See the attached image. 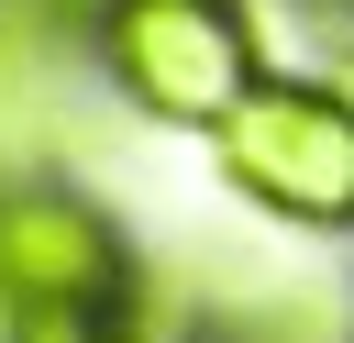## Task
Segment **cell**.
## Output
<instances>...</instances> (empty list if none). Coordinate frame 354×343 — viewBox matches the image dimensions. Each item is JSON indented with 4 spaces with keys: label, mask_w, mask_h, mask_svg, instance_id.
I'll list each match as a JSON object with an SVG mask.
<instances>
[{
    "label": "cell",
    "mask_w": 354,
    "mask_h": 343,
    "mask_svg": "<svg viewBox=\"0 0 354 343\" xmlns=\"http://www.w3.org/2000/svg\"><path fill=\"white\" fill-rule=\"evenodd\" d=\"M210 177L277 232L354 243V66H266L210 122Z\"/></svg>",
    "instance_id": "obj_1"
},
{
    "label": "cell",
    "mask_w": 354,
    "mask_h": 343,
    "mask_svg": "<svg viewBox=\"0 0 354 343\" xmlns=\"http://www.w3.org/2000/svg\"><path fill=\"white\" fill-rule=\"evenodd\" d=\"M277 66L266 44V0H111L88 22V77L111 111L155 122V133H199Z\"/></svg>",
    "instance_id": "obj_2"
},
{
    "label": "cell",
    "mask_w": 354,
    "mask_h": 343,
    "mask_svg": "<svg viewBox=\"0 0 354 343\" xmlns=\"http://www.w3.org/2000/svg\"><path fill=\"white\" fill-rule=\"evenodd\" d=\"M0 310H11V321L155 310V266L133 254L122 210H111L88 177L22 166V177H0Z\"/></svg>",
    "instance_id": "obj_3"
},
{
    "label": "cell",
    "mask_w": 354,
    "mask_h": 343,
    "mask_svg": "<svg viewBox=\"0 0 354 343\" xmlns=\"http://www.w3.org/2000/svg\"><path fill=\"white\" fill-rule=\"evenodd\" d=\"M77 89H100L77 44H44V33H11V22H0V177L66 166V144H77Z\"/></svg>",
    "instance_id": "obj_4"
},
{
    "label": "cell",
    "mask_w": 354,
    "mask_h": 343,
    "mask_svg": "<svg viewBox=\"0 0 354 343\" xmlns=\"http://www.w3.org/2000/svg\"><path fill=\"white\" fill-rule=\"evenodd\" d=\"M11 343H166V310H55L11 321Z\"/></svg>",
    "instance_id": "obj_5"
},
{
    "label": "cell",
    "mask_w": 354,
    "mask_h": 343,
    "mask_svg": "<svg viewBox=\"0 0 354 343\" xmlns=\"http://www.w3.org/2000/svg\"><path fill=\"white\" fill-rule=\"evenodd\" d=\"M111 0H0V22L11 33H44V44H77L88 55V22H100Z\"/></svg>",
    "instance_id": "obj_6"
},
{
    "label": "cell",
    "mask_w": 354,
    "mask_h": 343,
    "mask_svg": "<svg viewBox=\"0 0 354 343\" xmlns=\"http://www.w3.org/2000/svg\"><path fill=\"white\" fill-rule=\"evenodd\" d=\"M288 11H299V22H321L332 44H354V0H288Z\"/></svg>",
    "instance_id": "obj_7"
}]
</instances>
